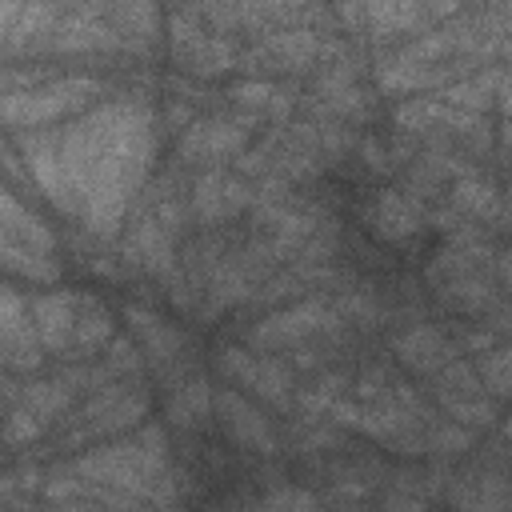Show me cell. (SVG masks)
Segmentation results:
<instances>
[{"instance_id":"obj_19","label":"cell","mask_w":512,"mask_h":512,"mask_svg":"<svg viewBox=\"0 0 512 512\" xmlns=\"http://www.w3.org/2000/svg\"><path fill=\"white\" fill-rule=\"evenodd\" d=\"M492 268H496V280H500V284L512 292V248L496 252V264H492Z\"/></svg>"},{"instance_id":"obj_14","label":"cell","mask_w":512,"mask_h":512,"mask_svg":"<svg viewBox=\"0 0 512 512\" xmlns=\"http://www.w3.org/2000/svg\"><path fill=\"white\" fill-rule=\"evenodd\" d=\"M476 372L492 396H512V348H492L476 356Z\"/></svg>"},{"instance_id":"obj_4","label":"cell","mask_w":512,"mask_h":512,"mask_svg":"<svg viewBox=\"0 0 512 512\" xmlns=\"http://www.w3.org/2000/svg\"><path fill=\"white\" fill-rule=\"evenodd\" d=\"M368 224H372L376 236L400 244V240H408V236L420 232L424 208H420L416 196L396 192V188H384V192H376V200H372V208H368Z\"/></svg>"},{"instance_id":"obj_17","label":"cell","mask_w":512,"mask_h":512,"mask_svg":"<svg viewBox=\"0 0 512 512\" xmlns=\"http://www.w3.org/2000/svg\"><path fill=\"white\" fill-rule=\"evenodd\" d=\"M272 96H276V88H272L268 80H240V84L232 88V100H236L240 108H268Z\"/></svg>"},{"instance_id":"obj_8","label":"cell","mask_w":512,"mask_h":512,"mask_svg":"<svg viewBox=\"0 0 512 512\" xmlns=\"http://www.w3.org/2000/svg\"><path fill=\"white\" fill-rule=\"evenodd\" d=\"M240 204H248V192H244L240 180H232V176H224V172H200V180H196V188H192V208H196V216L216 220V216L236 212Z\"/></svg>"},{"instance_id":"obj_3","label":"cell","mask_w":512,"mask_h":512,"mask_svg":"<svg viewBox=\"0 0 512 512\" xmlns=\"http://www.w3.org/2000/svg\"><path fill=\"white\" fill-rule=\"evenodd\" d=\"M216 364L228 376H236L240 384H248L252 392H260L264 400H272V404H288V396H292V372L276 360H256L244 348H224L216 356Z\"/></svg>"},{"instance_id":"obj_18","label":"cell","mask_w":512,"mask_h":512,"mask_svg":"<svg viewBox=\"0 0 512 512\" xmlns=\"http://www.w3.org/2000/svg\"><path fill=\"white\" fill-rule=\"evenodd\" d=\"M384 512H424V496H416V484H396L384 496Z\"/></svg>"},{"instance_id":"obj_22","label":"cell","mask_w":512,"mask_h":512,"mask_svg":"<svg viewBox=\"0 0 512 512\" xmlns=\"http://www.w3.org/2000/svg\"><path fill=\"white\" fill-rule=\"evenodd\" d=\"M504 440H512V420H508V424H504Z\"/></svg>"},{"instance_id":"obj_15","label":"cell","mask_w":512,"mask_h":512,"mask_svg":"<svg viewBox=\"0 0 512 512\" xmlns=\"http://www.w3.org/2000/svg\"><path fill=\"white\" fill-rule=\"evenodd\" d=\"M108 336H112V316H108L100 304H84V308H80V320H76V340H72V348H100Z\"/></svg>"},{"instance_id":"obj_12","label":"cell","mask_w":512,"mask_h":512,"mask_svg":"<svg viewBox=\"0 0 512 512\" xmlns=\"http://www.w3.org/2000/svg\"><path fill=\"white\" fill-rule=\"evenodd\" d=\"M440 396V404H444V412L448 416H456L464 428H488L492 420H496V404L488 400V396H460V392H436Z\"/></svg>"},{"instance_id":"obj_16","label":"cell","mask_w":512,"mask_h":512,"mask_svg":"<svg viewBox=\"0 0 512 512\" xmlns=\"http://www.w3.org/2000/svg\"><path fill=\"white\" fill-rule=\"evenodd\" d=\"M468 444H472V432L460 428V424H440V428L428 432V448L440 452V456H456V452H464Z\"/></svg>"},{"instance_id":"obj_1","label":"cell","mask_w":512,"mask_h":512,"mask_svg":"<svg viewBox=\"0 0 512 512\" xmlns=\"http://www.w3.org/2000/svg\"><path fill=\"white\" fill-rule=\"evenodd\" d=\"M100 84L88 80V76H64V80H52V84H40L32 92H8L4 96V116L12 128L20 124H44L76 104H84L88 96H96Z\"/></svg>"},{"instance_id":"obj_13","label":"cell","mask_w":512,"mask_h":512,"mask_svg":"<svg viewBox=\"0 0 512 512\" xmlns=\"http://www.w3.org/2000/svg\"><path fill=\"white\" fill-rule=\"evenodd\" d=\"M128 320L136 324V332L144 336V344H148L152 356H176V352H180V336H176L164 320H156L148 308H136V304H132V308H128Z\"/></svg>"},{"instance_id":"obj_21","label":"cell","mask_w":512,"mask_h":512,"mask_svg":"<svg viewBox=\"0 0 512 512\" xmlns=\"http://www.w3.org/2000/svg\"><path fill=\"white\" fill-rule=\"evenodd\" d=\"M52 512H100V508H88V504H64V508H52Z\"/></svg>"},{"instance_id":"obj_9","label":"cell","mask_w":512,"mask_h":512,"mask_svg":"<svg viewBox=\"0 0 512 512\" xmlns=\"http://www.w3.org/2000/svg\"><path fill=\"white\" fill-rule=\"evenodd\" d=\"M452 208L472 216V220H500L504 216L500 192L488 180H480V176H460L452 184Z\"/></svg>"},{"instance_id":"obj_7","label":"cell","mask_w":512,"mask_h":512,"mask_svg":"<svg viewBox=\"0 0 512 512\" xmlns=\"http://www.w3.org/2000/svg\"><path fill=\"white\" fill-rule=\"evenodd\" d=\"M392 352H396L400 364L412 368V372H440L448 360H456L452 348L444 344V336H440L432 324H412V328H404V332L392 340Z\"/></svg>"},{"instance_id":"obj_5","label":"cell","mask_w":512,"mask_h":512,"mask_svg":"<svg viewBox=\"0 0 512 512\" xmlns=\"http://www.w3.org/2000/svg\"><path fill=\"white\" fill-rule=\"evenodd\" d=\"M76 320H80V300L72 292H48L32 300V324L44 340V348L60 352L76 340Z\"/></svg>"},{"instance_id":"obj_6","label":"cell","mask_w":512,"mask_h":512,"mask_svg":"<svg viewBox=\"0 0 512 512\" xmlns=\"http://www.w3.org/2000/svg\"><path fill=\"white\" fill-rule=\"evenodd\" d=\"M212 404H216L220 420L228 424V432H232L244 448H256V452H264V456H272V452H276V436H272L268 420H264L252 404H244L236 392H216V396H212Z\"/></svg>"},{"instance_id":"obj_10","label":"cell","mask_w":512,"mask_h":512,"mask_svg":"<svg viewBox=\"0 0 512 512\" xmlns=\"http://www.w3.org/2000/svg\"><path fill=\"white\" fill-rule=\"evenodd\" d=\"M4 264H8V272L28 276L32 284H52L60 276V264L52 260V252H40V248L16 244V240H4Z\"/></svg>"},{"instance_id":"obj_20","label":"cell","mask_w":512,"mask_h":512,"mask_svg":"<svg viewBox=\"0 0 512 512\" xmlns=\"http://www.w3.org/2000/svg\"><path fill=\"white\" fill-rule=\"evenodd\" d=\"M492 316H496V320H492L496 332H512V304H508V308H496Z\"/></svg>"},{"instance_id":"obj_11","label":"cell","mask_w":512,"mask_h":512,"mask_svg":"<svg viewBox=\"0 0 512 512\" xmlns=\"http://www.w3.org/2000/svg\"><path fill=\"white\" fill-rule=\"evenodd\" d=\"M208 404H212L208 384H204V380H188L184 388L172 392V400H168V416H172V424L192 428L200 416H208Z\"/></svg>"},{"instance_id":"obj_2","label":"cell","mask_w":512,"mask_h":512,"mask_svg":"<svg viewBox=\"0 0 512 512\" xmlns=\"http://www.w3.org/2000/svg\"><path fill=\"white\" fill-rule=\"evenodd\" d=\"M324 328H336V312L316 304V300H308V304H296L288 312H276V316L260 320L248 332V340L264 344V348H284V344H296V340H304L312 332H324Z\"/></svg>"}]
</instances>
